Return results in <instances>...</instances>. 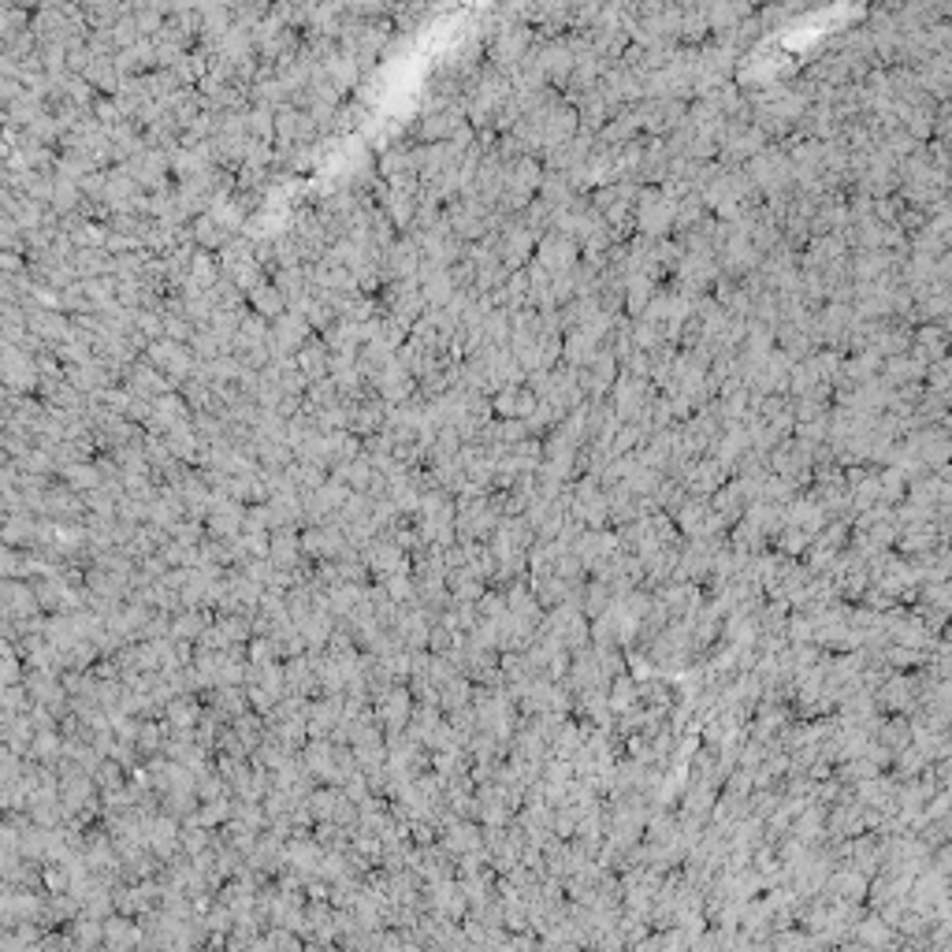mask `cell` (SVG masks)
<instances>
[{"mask_svg": "<svg viewBox=\"0 0 952 952\" xmlns=\"http://www.w3.org/2000/svg\"><path fill=\"white\" fill-rule=\"evenodd\" d=\"M492 413H498V421H529V417L537 413V395L521 384L503 387V391H495L492 398Z\"/></svg>", "mask_w": 952, "mask_h": 952, "instance_id": "6", "label": "cell"}, {"mask_svg": "<svg viewBox=\"0 0 952 952\" xmlns=\"http://www.w3.org/2000/svg\"><path fill=\"white\" fill-rule=\"evenodd\" d=\"M637 224L643 231V239H666L674 231V213H677V202L666 197L663 190H640L637 194Z\"/></svg>", "mask_w": 952, "mask_h": 952, "instance_id": "2", "label": "cell"}, {"mask_svg": "<svg viewBox=\"0 0 952 952\" xmlns=\"http://www.w3.org/2000/svg\"><path fill=\"white\" fill-rule=\"evenodd\" d=\"M748 179L767 197H782L793 186V168H788V157L782 149H763L759 157L748 160Z\"/></svg>", "mask_w": 952, "mask_h": 952, "instance_id": "1", "label": "cell"}, {"mask_svg": "<svg viewBox=\"0 0 952 952\" xmlns=\"http://www.w3.org/2000/svg\"><path fill=\"white\" fill-rule=\"evenodd\" d=\"M537 265L547 272V276H566V272H574L580 265L577 242H569V239H562V234L547 231L537 242Z\"/></svg>", "mask_w": 952, "mask_h": 952, "instance_id": "4", "label": "cell"}, {"mask_svg": "<svg viewBox=\"0 0 952 952\" xmlns=\"http://www.w3.org/2000/svg\"><path fill=\"white\" fill-rule=\"evenodd\" d=\"M725 477H730V473H725V469H722L714 458H696L692 466L685 469L682 484H685V487H692V492L707 495V492H714V487H722V480H725Z\"/></svg>", "mask_w": 952, "mask_h": 952, "instance_id": "7", "label": "cell"}, {"mask_svg": "<svg viewBox=\"0 0 952 952\" xmlns=\"http://www.w3.org/2000/svg\"><path fill=\"white\" fill-rule=\"evenodd\" d=\"M532 49V31L529 26H503V31L495 34V45H492V68L495 71H514L518 63L525 60V52Z\"/></svg>", "mask_w": 952, "mask_h": 952, "instance_id": "5", "label": "cell"}, {"mask_svg": "<svg viewBox=\"0 0 952 952\" xmlns=\"http://www.w3.org/2000/svg\"><path fill=\"white\" fill-rule=\"evenodd\" d=\"M651 398H655V391H651L648 379L622 373L618 379H614V387H611V410H614V417H618L622 424H632L643 410H648Z\"/></svg>", "mask_w": 952, "mask_h": 952, "instance_id": "3", "label": "cell"}]
</instances>
